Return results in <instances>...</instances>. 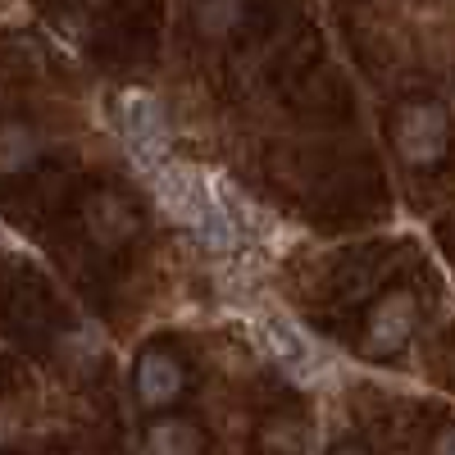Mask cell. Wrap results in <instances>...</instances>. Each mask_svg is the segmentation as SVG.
<instances>
[{"label":"cell","instance_id":"obj_2","mask_svg":"<svg viewBox=\"0 0 455 455\" xmlns=\"http://www.w3.org/2000/svg\"><path fill=\"white\" fill-rule=\"evenodd\" d=\"M119 124H124V137H128V146H132V156H137L146 169H164L169 132H164V119H160L156 100H146V96H124Z\"/></svg>","mask_w":455,"mask_h":455},{"label":"cell","instance_id":"obj_3","mask_svg":"<svg viewBox=\"0 0 455 455\" xmlns=\"http://www.w3.org/2000/svg\"><path fill=\"white\" fill-rule=\"evenodd\" d=\"M396 146L410 164H433L446 150V114L433 105H410L396 119Z\"/></svg>","mask_w":455,"mask_h":455},{"label":"cell","instance_id":"obj_8","mask_svg":"<svg viewBox=\"0 0 455 455\" xmlns=\"http://www.w3.org/2000/svg\"><path fill=\"white\" fill-rule=\"evenodd\" d=\"M150 455H201V433L187 419H169L150 433Z\"/></svg>","mask_w":455,"mask_h":455},{"label":"cell","instance_id":"obj_10","mask_svg":"<svg viewBox=\"0 0 455 455\" xmlns=\"http://www.w3.org/2000/svg\"><path fill=\"white\" fill-rule=\"evenodd\" d=\"M332 455H369V451H364V446H337Z\"/></svg>","mask_w":455,"mask_h":455},{"label":"cell","instance_id":"obj_4","mask_svg":"<svg viewBox=\"0 0 455 455\" xmlns=\"http://www.w3.org/2000/svg\"><path fill=\"white\" fill-rule=\"evenodd\" d=\"M182 383H187V378H182V364H178L173 351H164V347L141 351L137 373H132V387H137V401H141V405H150V410L169 405V401L182 392Z\"/></svg>","mask_w":455,"mask_h":455},{"label":"cell","instance_id":"obj_5","mask_svg":"<svg viewBox=\"0 0 455 455\" xmlns=\"http://www.w3.org/2000/svg\"><path fill=\"white\" fill-rule=\"evenodd\" d=\"M410 332H414V306H410V296H387L383 306L373 310V319H369L373 351H396Z\"/></svg>","mask_w":455,"mask_h":455},{"label":"cell","instance_id":"obj_7","mask_svg":"<svg viewBox=\"0 0 455 455\" xmlns=\"http://www.w3.org/2000/svg\"><path fill=\"white\" fill-rule=\"evenodd\" d=\"M36 160V132L28 124H0V173H19Z\"/></svg>","mask_w":455,"mask_h":455},{"label":"cell","instance_id":"obj_9","mask_svg":"<svg viewBox=\"0 0 455 455\" xmlns=\"http://www.w3.org/2000/svg\"><path fill=\"white\" fill-rule=\"evenodd\" d=\"M242 19H246L242 0H201V5H196V28L205 36H228Z\"/></svg>","mask_w":455,"mask_h":455},{"label":"cell","instance_id":"obj_6","mask_svg":"<svg viewBox=\"0 0 455 455\" xmlns=\"http://www.w3.org/2000/svg\"><path fill=\"white\" fill-rule=\"evenodd\" d=\"M259 341L274 351V360L283 364V369H291L296 378H306V369L315 364V351L306 347V337H300L291 323H278V319H269V323H259Z\"/></svg>","mask_w":455,"mask_h":455},{"label":"cell","instance_id":"obj_1","mask_svg":"<svg viewBox=\"0 0 455 455\" xmlns=\"http://www.w3.org/2000/svg\"><path fill=\"white\" fill-rule=\"evenodd\" d=\"M156 192H160V205L169 210V219L178 228H187L201 246L210 251H233L237 246V219L228 214V205L210 192V182L196 173V169H160L156 173Z\"/></svg>","mask_w":455,"mask_h":455}]
</instances>
